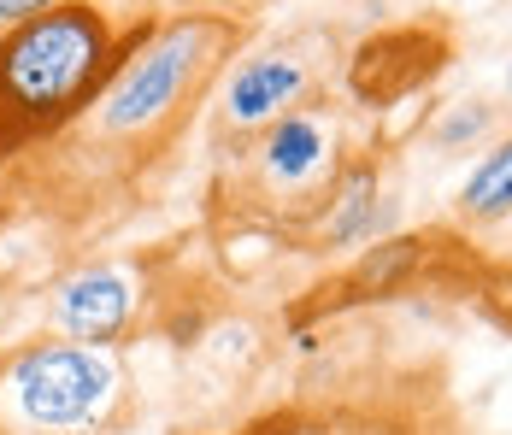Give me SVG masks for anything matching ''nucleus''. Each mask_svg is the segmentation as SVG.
Wrapping results in <instances>:
<instances>
[{"label":"nucleus","mask_w":512,"mask_h":435,"mask_svg":"<svg viewBox=\"0 0 512 435\" xmlns=\"http://www.w3.org/2000/svg\"><path fill=\"white\" fill-rule=\"evenodd\" d=\"M242 53V24L212 12H159L142 18L130 48L118 53L106 89L89 100V112L71 124L77 142L101 153H154L183 130L195 100L218 83V71Z\"/></svg>","instance_id":"nucleus-1"},{"label":"nucleus","mask_w":512,"mask_h":435,"mask_svg":"<svg viewBox=\"0 0 512 435\" xmlns=\"http://www.w3.org/2000/svg\"><path fill=\"white\" fill-rule=\"evenodd\" d=\"M142 18L112 0H65L0 30V147L65 136L106 89Z\"/></svg>","instance_id":"nucleus-2"},{"label":"nucleus","mask_w":512,"mask_h":435,"mask_svg":"<svg viewBox=\"0 0 512 435\" xmlns=\"http://www.w3.org/2000/svg\"><path fill=\"white\" fill-rule=\"evenodd\" d=\"M130 406L118 347L42 336L0 359V435H106Z\"/></svg>","instance_id":"nucleus-3"},{"label":"nucleus","mask_w":512,"mask_h":435,"mask_svg":"<svg viewBox=\"0 0 512 435\" xmlns=\"http://www.w3.org/2000/svg\"><path fill=\"white\" fill-rule=\"evenodd\" d=\"M318 77H324V65H318L301 42H265V48H248L218 71V83H212V118H218L224 136L254 142L259 130H271L277 118L312 106Z\"/></svg>","instance_id":"nucleus-4"},{"label":"nucleus","mask_w":512,"mask_h":435,"mask_svg":"<svg viewBox=\"0 0 512 435\" xmlns=\"http://www.w3.org/2000/svg\"><path fill=\"white\" fill-rule=\"evenodd\" d=\"M148 306V277L124 259H89L48 289V330L89 347H118Z\"/></svg>","instance_id":"nucleus-5"},{"label":"nucleus","mask_w":512,"mask_h":435,"mask_svg":"<svg viewBox=\"0 0 512 435\" xmlns=\"http://www.w3.org/2000/svg\"><path fill=\"white\" fill-rule=\"evenodd\" d=\"M248 171L271 200L312 206L324 183L342 171V124L324 106H301L289 118H277L271 130H259L248 147Z\"/></svg>","instance_id":"nucleus-6"},{"label":"nucleus","mask_w":512,"mask_h":435,"mask_svg":"<svg viewBox=\"0 0 512 435\" xmlns=\"http://www.w3.org/2000/svg\"><path fill=\"white\" fill-rule=\"evenodd\" d=\"M395 224H401V200L383 189V159L371 153L342 159V171L312 200V242L324 253H359L395 236Z\"/></svg>","instance_id":"nucleus-7"},{"label":"nucleus","mask_w":512,"mask_h":435,"mask_svg":"<svg viewBox=\"0 0 512 435\" xmlns=\"http://www.w3.org/2000/svg\"><path fill=\"white\" fill-rule=\"evenodd\" d=\"M454 212L471 230H495V224L512 218V130H501L495 142L471 159L460 194H454Z\"/></svg>","instance_id":"nucleus-8"},{"label":"nucleus","mask_w":512,"mask_h":435,"mask_svg":"<svg viewBox=\"0 0 512 435\" xmlns=\"http://www.w3.org/2000/svg\"><path fill=\"white\" fill-rule=\"evenodd\" d=\"M507 130V112L495 106V100L471 95V100H454V106H442L436 118H430V147L436 153H483V147L495 142Z\"/></svg>","instance_id":"nucleus-9"},{"label":"nucleus","mask_w":512,"mask_h":435,"mask_svg":"<svg viewBox=\"0 0 512 435\" xmlns=\"http://www.w3.org/2000/svg\"><path fill=\"white\" fill-rule=\"evenodd\" d=\"M424 259V242L418 236H383V242L359 247V265H354V283L359 289H395L407 283Z\"/></svg>","instance_id":"nucleus-10"},{"label":"nucleus","mask_w":512,"mask_h":435,"mask_svg":"<svg viewBox=\"0 0 512 435\" xmlns=\"http://www.w3.org/2000/svg\"><path fill=\"white\" fill-rule=\"evenodd\" d=\"M254 6H265V0H177V12H212V18H248Z\"/></svg>","instance_id":"nucleus-11"},{"label":"nucleus","mask_w":512,"mask_h":435,"mask_svg":"<svg viewBox=\"0 0 512 435\" xmlns=\"http://www.w3.org/2000/svg\"><path fill=\"white\" fill-rule=\"evenodd\" d=\"M48 6H65V0H0V30L18 24V18H36V12H48Z\"/></svg>","instance_id":"nucleus-12"},{"label":"nucleus","mask_w":512,"mask_h":435,"mask_svg":"<svg viewBox=\"0 0 512 435\" xmlns=\"http://www.w3.org/2000/svg\"><path fill=\"white\" fill-rule=\"evenodd\" d=\"M501 89H507V100H512V53H507V71H501Z\"/></svg>","instance_id":"nucleus-13"},{"label":"nucleus","mask_w":512,"mask_h":435,"mask_svg":"<svg viewBox=\"0 0 512 435\" xmlns=\"http://www.w3.org/2000/svg\"><path fill=\"white\" fill-rule=\"evenodd\" d=\"M348 435H389V430H348Z\"/></svg>","instance_id":"nucleus-14"}]
</instances>
